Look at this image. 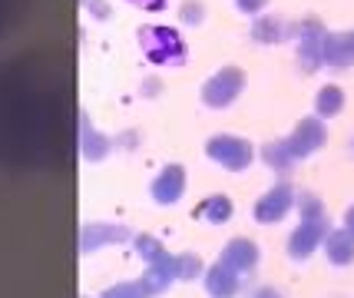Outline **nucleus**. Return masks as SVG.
I'll list each match as a JSON object with an SVG mask.
<instances>
[{"label": "nucleus", "instance_id": "f257e3e1", "mask_svg": "<svg viewBox=\"0 0 354 298\" xmlns=\"http://www.w3.org/2000/svg\"><path fill=\"white\" fill-rule=\"evenodd\" d=\"M142 40H146V50H149L153 60L172 63V60L183 57V44H179V37H176L172 30H149Z\"/></svg>", "mask_w": 354, "mask_h": 298}, {"label": "nucleus", "instance_id": "f03ea898", "mask_svg": "<svg viewBox=\"0 0 354 298\" xmlns=\"http://www.w3.org/2000/svg\"><path fill=\"white\" fill-rule=\"evenodd\" d=\"M139 7H146V10H159L162 7V0H136Z\"/></svg>", "mask_w": 354, "mask_h": 298}]
</instances>
